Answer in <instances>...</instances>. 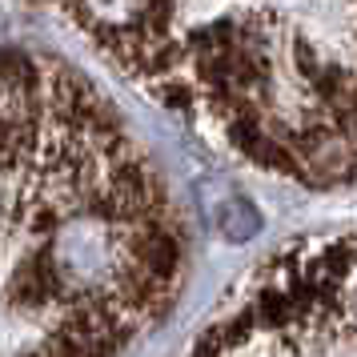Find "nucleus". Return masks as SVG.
I'll return each mask as SVG.
<instances>
[{
	"instance_id": "f257e3e1",
	"label": "nucleus",
	"mask_w": 357,
	"mask_h": 357,
	"mask_svg": "<svg viewBox=\"0 0 357 357\" xmlns=\"http://www.w3.org/2000/svg\"><path fill=\"white\" fill-rule=\"evenodd\" d=\"M153 97L161 100V105H169V109H177V113H193L197 97H205V93H197L189 81H181L177 73L173 77H157L153 81Z\"/></svg>"
},
{
	"instance_id": "f03ea898",
	"label": "nucleus",
	"mask_w": 357,
	"mask_h": 357,
	"mask_svg": "<svg viewBox=\"0 0 357 357\" xmlns=\"http://www.w3.org/2000/svg\"><path fill=\"white\" fill-rule=\"evenodd\" d=\"M293 61H297V73H301V81H305V77H313V73H317V68L325 65L321 56L313 52V45H309L305 36H301V40L293 45Z\"/></svg>"
}]
</instances>
